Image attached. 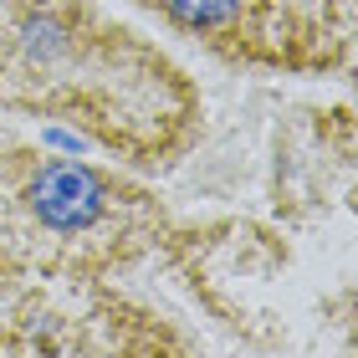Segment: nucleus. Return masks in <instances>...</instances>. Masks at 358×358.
Listing matches in <instances>:
<instances>
[{
  "label": "nucleus",
  "mask_w": 358,
  "mask_h": 358,
  "mask_svg": "<svg viewBox=\"0 0 358 358\" xmlns=\"http://www.w3.org/2000/svg\"><path fill=\"white\" fill-rule=\"evenodd\" d=\"M210 57L276 77H348L358 0H134Z\"/></svg>",
  "instance_id": "obj_2"
},
{
  "label": "nucleus",
  "mask_w": 358,
  "mask_h": 358,
  "mask_svg": "<svg viewBox=\"0 0 358 358\" xmlns=\"http://www.w3.org/2000/svg\"><path fill=\"white\" fill-rule=\"evenodd\" d=\"M0 113L72 123L134 169L179 164L205 128L189 72L97 0H0Z\"/></svg>",
  "instance_id": "obj_1"
}]
</instances>
